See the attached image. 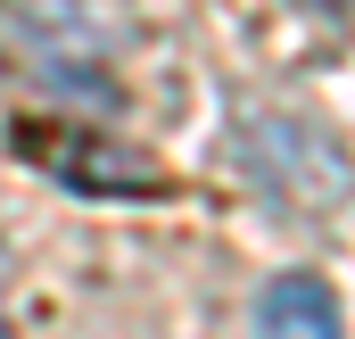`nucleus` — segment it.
I'll list each match as a JSON object with an SVG mask.
<instances>
[{
  "label": "nucleus",
  "mask_w": 355,
  "mask_h": 339,
  "mask_svg": "<svg viewBox=\"0 0 355 339\" xmlns=\"http://www.w3.org/2000/svg\"><path fill=\"white\" fill-rule=\"evenodd\" d=\"M0 339H8V315H0Z\"/></svg>",
  "instance_id": "20e7f679"
},
{
  "label": "nucleus",
  "mask_w": 355,
  "mask_h": 339,
  "mask_svg": "<svg viewBox=\"0 0 355 339\" xmlns=\"http://www.w3.org/2000/svg\"><path fill=\"white\" fill-rule=\"evenodd\" d=\"M306 8H347V0H306Z\"/></svg>",
  "instance_id": "7ed1b4c3"
},
{
  "label": "nucleus",
  "mask_w": 355,
  "mask_h": 339,
  "mask_svg": "<svg viewBox=\"0 0 355 339\" xmlns=\"http://www.w3.org/2000/svg\"><path fill=\"white\" fill-rule=\"evenodd\" d=\"M240 158H248V174L265 182L281 207H306V215L339 207L355 190L347 149H339L322 124H306V116H248V124H240Z\"/></svg>",
  "instance_id": "f257e3e1"
},
{
  "label": "nucleus",
  "mask_w": 355,
  "mask_h": 339,
  "mask_svg": "<svg viewBox=\"0 0 355 339\" xmlns=\"http://www.w3.org/2000/svg\"><path fill=\"white\" fill-rule=\"evenodd\" d=\"M257 339H347L339 290L322 273H272L257 290Z\"/></svg>",
  "instance_id": "f03ea898"
}]
</instances>
